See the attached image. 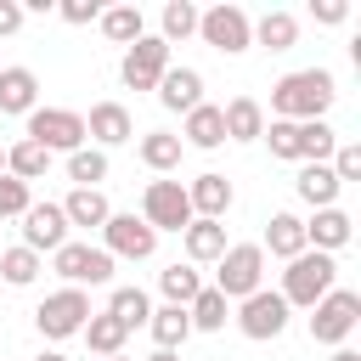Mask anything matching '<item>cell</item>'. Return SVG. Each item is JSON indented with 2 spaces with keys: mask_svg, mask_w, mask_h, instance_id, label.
Returning <instances> with one entry per match:
<instances>
[{
  "mask_svg": "<svg viewBox=\"0 0 361 361\" xmlns=\"http://www.w3.org/2000/svg\"><path fill=\"white\" fill-rule=\"evenodd\" d=\"M186 316H192V333H220L226 322H231V299L220 293V288H197V299L186 305Z\"/></svg>",
  "mask_w": 361,
  "mask_h": 361,
  "instance_id": "cell-28",
  "label": "cell"
},
{
  "mask_svg": "<svg viewBox=\"0 0 361 361\" xmlns=\"http://www.w3.org/2000/svg\"><path fill=\"white\" fill-rule=\"evenodd\" d=\"M62 214H68V226L102 231V226H107V214H113V203H107V192H102V186H73V192L62 197Z\"/></svg>",
  "mask_w": 361,
  "mask_h": 361,
  "instance_id": "cell-22",
  "label": "cell"
},
{
  "mask_svg": "<svg viewBox=\"0 0 361 361\" xmlns=\"http://www.w3.org/2000/svg\"><path fill=\"white\" fill-rule=\"evenodd\" d=\"M158 107H169V113H192V107H203V73L197 68H186V62H169L164 68V79H158Z\"/></svg>",
  "mask_w": 361,
  "mask_h": 361,
  "instance_id": "cell-15",
  "label": "cell"
},
{
  "mask_svg": "<svg viewBox=\"0 0 361 361\" xmlns=\"http://www.w3.org/2000/svg\"><path fill=\"white\" fill-rule=\"evenodd\" d=\"M102 248L113 254V259H152L158 254V231L141 220V214H107V226H102Z\"/></svg>",
  "mask_w": 361,
  "mask_h": 361,
  "instance_id": "cell-11",
  "label": "cell"
},
{
  "mask_svg": "<svg viewBox=\"0 0 361 361\" xmlns=\"http://www.w3.org/2000/svg\"><path fill=\"white\" fill-rule=\"evenodd\" d=\"M56 17H62V23H73V28H85V23H96V17H102V0H62V6H56Z\"/></svg>",
  "mask_w": 361,
  "mask_h": 361,
  "instance_id": "cell-41",
  "label": "cell"
},
{
  "mask_svg": "<svg viewBox=\"0 0 361 361\" xmlns=\"http://www.w3.org/2000/svg\"><path fill=\"white\" fill-rule=\"evenodd\" d=\"M333 147H338V130H333L327 118L299 124V164H327V158H333Z\"/></svg>",
  "mask_w": 361,
  "mask_h": 361,
  "instance_id": "cell-34",
  "label": "cell"
},
{
  "mask_svg": "<svg viewBox=\"0 0 361 361\" xmlns=\"http://www.w3.org/2000/svg\"><path fill=\"white\" fill-rule=\"evenodd\" d=\"M23 135H28V141H39L51 158H56V152L68 158V152L90 147V141H85V113H73V107H34Z\"/></svg>",
  "mask_w": 361,
  "mask_h": 361,
  "instance_id": "cell-8",
  "label": "cell"
},
{
  "mask_svg": "<svg viewBox=\"0 0 361 361\" xmlns=\"http://www.w3.org/2000/svg\"><path fill=\"white\" fill-rule=\"evenodd\" d=\"M28 23V11H23V0H0V39H11L17 28Z\"/></svg>",
  "mask_w": 361,
  "mask_h": 361,
  "instance_id": "cell-43",
  "label": "cell"
},
{
  "mask_svg": "<svg viewBox=\"0 0 361 361\" xmlns=\"http://www.w3.org/2000/svg\"><path fill=\"white\" fill-rule=\"evenodd\" d=\"M85 344H90V355H124V338H130V327L118 322V316H107V310H96L90 322H85V333H79Z\"/></svg>",
  "mask_w": 361,
  "mask_h": 361,
  "instance_id": "cell-29",
  "label": "cell"
},
{
  "mask_svg": "<svg viewBox=\"0 0 361 361\" xmlns=\"http://www.w3.org/2000/svg\"><path fill=\"white\" fill-rule=\"evenodd\" d=\"M68 180H73V186H102V180H107V152H102V147L68 152Z\"/></svg>",
  "mask_w": 361,
  "mask_h": 361,
  "instance_id": "cell-37",
  "label": "cell"
},
{
  "mask_svg": "<svg viewBox=\"0 0 361 361\" xmlns=\"http://www.w3.org/2000/svg\"><path fill=\"white\" fill-rule=\"evenodd\" d=\"M34 361H68V355H62V350H39Z\"/></svg>",
  "mask_w": 361,
  "mask_h": 361,
  "instance_id": "cell-46",
  "label": "cell"
},
{
  "mask_svg": "<svg viewBox=\"0 0 361 361\" xmlns=\"http://www.w3.org/2000/svg\"><path fill=\"white\" fill-rule=\"evenodd\" d=\"M180 147H197V152L226 147V124H220V107H214V102H203V107H192V113L180 118Z\"/></svg>",
  "mask_w": 361,
  "mask_h": 361,
  "instance_id": "cell-20",
  "label": "cell"
},
{
  "mask_svg": "<svg viewBox=\"0 0 361 361\" xmlns=\"http://www.w3.org/2000/svg\"><path fill=\"white\" fill-rule=\"evenodd\" d=\"M197 288H203V271L197 265H164L158 271V293H164V305H192L197 299Z\"/></svg>",
  "mask_w": 361,
  "mask_h": 361,
  "instance_id": "cell-32",
  "label": "cell"
},
{
  "mask_svg": "<svg viewBox=\"0 0 361 361\" xmlns=\"http://www.w3.org/2000/svg\"><path fill=\"white\" fill-rule=\"evenodd\" d=\"M197 34V6L192 0H169L164 11H158V39L164 45H180V39H192Z\"/></svg>",
  "mask_w": 361,
  "mask_h": 361,
  "instance_id": "cell-33",
  "label": "cell"
},
{
  "mask_svg": "<svg viewBox=\"0 0 361 361\" xmlns=\"http://www.w3.org/2000/svg\"><path fill=\"white\" fill-rule=\"evenodd\" d=\"M197 39L214 45L220 56H243V51L254 45V17H248L243 6H231V0H220V6L197 11Z\"/></svg>",
  "mask_w": 361,
  "mask_h": 361,
  "instance_id": "cell-5",
  "label": "cell"
},
{
  "mask_svg": "<svg viewBox=\"0 0 361 361\" xmlns=\"http://www.w3.org/2000/svg\"><path fill=\"white\" fill-rule=\"evenodd\" d=\"M220 124H226V141H259L265 135V107L254 96H231L220 107Z\"/></svg>",
  "mask_w": 361,
  "mask_h": 361,
  "instance_id": "cell-23",
  "label": "cell"
},
{
  "mask_svg": "<svg viewBox=\"0 0 361 361\" xmlns=\"http://www.w3.org/2000/svg\"><path fill=\"white\" fill-rule=\"evenodd\" d=\"M355 322H361V293L355 288H333V293H322L310 305V338L327 344V350H338L355 333Z\"/></svg>",
  "mask_w": 361,
  "mask_h": 361,
  "instance_id": "cell-7",
  "label": "cell"
},
{
  "mask_svg": "<svg viewBox=\"0 0 361 361\" xmlns=\"http://www.w3.org/2000/svg\"><path fill=\"white\" fill-rule=\"evenodd\" d=\"M259 248L271 254V259H293V254H305V220L299 214H288V209H276L271 220H265V237H259Z\"/></svg>",
  "mask_w": 361,
  "mask_h": 361,
  "instance_id": "cell-19",
  "label": "cell"
},
{
  "mask_svg": "<svg viewBox=\"0 0 361 361\" xmlns=\"http://www.w3.org/2000/svg\"><path fill=\"white\" fill-rule=\"evenodd\" d=\"M164 68H169V45H164L158 34H141V39L124 51V62H118V79H124V90H158Z\"/></svg>",
  "mask_w": 361,
  "mask_h": 361,
  "instance_id": "cell-12",
  "label": "cell"
},
{
  "mask_svg": "<svg viewBox=\"0 0 361 361\" xmlns=\"http://www.w3.org/2000/svg\"><path fill=\"white\" fill-rule=\"evenodd\" d=\"M39 271H45V259L34 254V248H0V282H11V288H28V282H39Z\"/></svg>",
  "mask_w": 361,
  "mask_h": 361,
  "instance_id": "cell-36",
  "label": "cell"
},
{
  "mask_svg": "<svg viewBox=\"0 0 361 361\" xmlns=\"http://www.w3.org/2000/svg\"><path fill=\"white\" fill-rule=\"evenodd\" d=\"M0 175H6V147H0Z\"/></svg>",
  "mask_w": 361,
  "mask_h": 361,
  "instance_id": "cell-47",
  "label": "cell"
},
{
  "mask_svg": "<svg viewBox=\"0 0 361 361\" xmlns=\"http://www.w3.org/2000/svg\"><path fill=\"white\" fill-rule=\"evenodd\" d=\"M180 152H186V147H180V135H175V130H147V135L135 141V158H141L152 175L180 169Z\"/></svg>",
  "mask_w": 361,
  "mask_h": 361,
  "instance_id": "cell-25",
  "label": "cell"
},
{
  "mask_svg": "<svg viewBox=\"0 0 361 361\" xmlns=\"http://www.w3.org/2000/svg\"><path fill=\"white\" fill-rule=\"evenodd\" d=\"M288 299L276 293V288H259V293H248V299H237V333L243 338H254V344H271V338H282L288 333Z\"/></svg>",
  "mask_w": 361,
  "mask_h": 361,
  "instance_id": "cell-9",
  "label": "cell"
},
{
  "mask_svg": "<svg viewBox=\"0 0 361 361\" xmlns=\"http://www.w3.org/2000/svg\"><path fill=\"white\" fill-rule=\"evenodd\" d=\"M107 316H118L130 333H135V327H147V316H152L147 288H113V293H107Z\"/></svg>",
  "mask_w": 361,
  "mask_h": 361,
  "instance_id": "cell-35",
  "label": "cell"
},
{
  "mask_svg": "<svg viewBox=\"0 0 361 361\" xmlns=\"http://www.w3.org/2000/svg\"><path fill=\"white\" fill-rule=\"evenodd\" d=\"M39 107V73L34 68H0V118H28Z\"/></svg>",
  "mask_w": 361,
  "mask_h": 361,
  "instance_id": "cell-18",
  "label": "cell"
},
{
  "mask_svg": "<svg viewBox=\"0 0 361 361\" xmlns=\"http://www.w3.org/2000/svg\"><path fill=\"white\" fill-rule=\"evenodd\" d=\"M68 214H62V203H28V214H23V248H34L39 259L45 254H56L62 243H68Z\"/></svg>",
  "mask_w": 361,
  "mask_h": 361,
  "instance_id": "cell-13",
  "label": "cell"
},
{
  "mask_svg": "<svg viewBox=\"0 0 361 361\" xmlns=\"http://www.w3.org/2000/svg\"><path fill=\"white\" fill-rule=\"evenodd\" d=\"M209 288H220L231 305L248 299V293H259L265 288V248L259 243H226V254L214 259V282Z\"/></svg>",
  "mask_w": 361,
  "mask_h": 361,
  "instance_id": "cell-3",
  "label": "cell"
},
{
  "mask_svg": "<svg viewBox=\"0 0 361 361\" xmlns=\"http://www.w3.org/2000/svg\"><path fill=\"white\" fill-rule=\"evenodd\" d=\"M350 237H355V220H350L344 209H310V220H305V248L338 254Z\"/></svg>",
  "mask_w": 361,
  "mask_h": 361,
  "instance_id": "cell-17",
  "label": "cell"
},
{
  "mask_svg": "<svg viewBox=\"0 0 361 361\" xmlns=\"http://www.w3.org/2000/svg\"><path fill=\"white\" fill-rule=\"evenodd\" d=\"M180 243H186V265H214L226 254V220H192Z\"/></svg>",
  "mask_w": 361,
  "mask_h": 361,
  "instance_id": "cell-24",
  "label": "cell"
},
{
  "mask_svg": "<svg viewBox=\"0 0 361 361\" xmlns=\"http://www.w3.org/2000/svg\"><path fill=\"white\" fill-rule=\"evenodd\" d=\"M141 220L164 237V231H186L192 226V203H186V186L180 180H169V175H158V180H147V192H141Z\"/></svg>",
  "mask_w": 361,
  "mask_h": 361,
  "instance_id": "cell-10",
  "label": "cell"
},
{
  "mask_svg": "<svg viewBox=\"0 0 361 361\" xmlns=\"http://www.w3.org/2000/svg\"><path fill=\"white\" fill-rule=\"evenodd\" d=\"M28 203H34V186L17 175H0V220H23Z\"/></svg>",
  "mask_w": 361,
  "mask_h": 361,
  "instance_id": "cell-39",
  "label": "cell"
},
{
  "mask_svg": "<svg viewBox=\"0 0 361 361\" xmlns=\"http://www.w3.org/2000/svg\"><path fill=\"white\" fill-rule=\"evenodd\" d=\"M310 17H316L322 28H338V23L350 17V6H344V0H310Z\"/></svg>",
  "mask_w": 361,
  "mask_h": 361,
  "instance_id": "cell-42",
  "label": "cell"
},
{
  "mask_svg": "<svg viewBox=\"0 0 361 361\" xmlns=\"http://www.w3.org/2000/svg\"><path fill=\"white\" fill-rule=\"evenodd\" d=\"M259 141L271 147V158H282V164H299V124H288V118H271Z\"/></svg>",
  "mask_w": 361,
  "mask_h": 361,
  "instance_id": "cell-38",
  "label": "cell"
},
{
  "mask_svg": "<svg viewBox=\"0 0 361 361\" xmlns=\"http://www.w3.org/2000/svg\"><path fill=\"white\" fill-rule=\"evenodd\" d=\"M107 361H130V355H107Z\"/></svg>",
  "mask_w": 361,
  "mask_h": 361,
  "instance_id": "cell-48",
  "label": "cell"
},
{
  "mask_svg": "<svg viewBox=\"0 0 361 361\" xmlns=\"http://www.w3.org/2000/svg\"><path fill=\"white\" fill-rule=\"evenodd\" d=\"M327 361H361V350H350V344H338V350H333Z\"/></svg>",
  "mask_w": 361,
  "mask_h": 361,
  "instance_id": "cell-44",
  "label": "cell"
},
{
  "mask_svg": "<svg viewBox=\"0 0 361 361\" xmlns=\"http://www.w3.org/2000/svg\"><path fill=\"white\" fill-rule=\"evenodd\" d=\"M147 333H152V350H180V344L192 338L186 305H158V310L147 316Z\"/></svg>",
  "mask_w": 361,
  "mask_h": 361,
  "instance_id": "cell-26",
  "label": "cell"
},
{
  "mask_svg": "<svg viewBox=\"0 0 361 361\" xmlns=\"http://www.w3.org/2000/svg\"><path fill=\"white\" fill-rule=\"evenodd\" d=\"M85 141L102 147V152L135 141V118H130V107H124V102H96V107L85 113Z\"/></svg>",
  "mask_w": 361,
  "mask_h": 361,
  "instance_id": "cell-14",
  "label": "cell"
},
{
  "mask_svg": "<svg viewBox=\"0 0 361 361\" xmlns=\"http://www.w3.org/2000/svg\"><path fill=\"white\" fill-rule=\"evenodd\" d=\"M338 288V259L333 254H316V248H305V254H293L288 259V271H282V299H288V310H310L322 293H333Z\"/></svg>",
  "mask_w": 361,
  "mask_h": 361,
  "instance_id": "cell-2",
  "label": "cell"
},
{
  "mask_svg": "<svg viewBox=\"0 0 361 361\" xmlns=\"http://www.w3.org/2000/svg\"><path fill=\"white\" fill-rule=\"evenodd\" d=\"M327 169L338 175V186L361 180V147H355V141H338V147H333V158H327Z\"/></svg>",
  "mask_w": 361,
  "mask_h": 361,
  "instance_id": "cell-40",
  "label": "cell"
},
{
  "mask_svg": "<svg viewBox=\"0 0 361 361\" xmlns=\"http://www.w3.org/2000/svg\"><path fill=\"white\" fill-rule=\"evenodd\" d=\"M113 254L102 248V243H62L56 254H51V271L62 276V288H102V282H113Z\"/></svg>",
  "mask_w": 361,
  "mask_h": 361,
  "instance_id": "cell-4",
  "label": "cell"
},
{
  "mask_svg": "<svg viewBox=\"0 0 361 361\" xmlns=\"http://www.w3.org/2000/svg\"><path fill=\"white\" fill-rule=\"evenodd\" d=\"M141 361H180L175 350H152V355H141Z\"/></svg>",
  "mask_w": 361,
  "mask_h": 361,
  "instance_id": "cell-45",
  "label": "cell"
},
{
  "mask_svg": "<svg viewBox=\"0 0 361 361\" xmlns=\"http://www.w3.org/2000/svg\"><path fill=\"white\" fill-rule=\"evenodd\" d=\"M45 169H51V152H45L39 141H28V135H23V141H11V147H6V175H17V180H28V186H34Z\"/></svg>",
  "mask_w": 361,
  "mask_h": 361,
  "instance_id": "cell-31",
  "label": "cell"
},
{
  "mask_svg": "<svg viewBox=\"0 0 361 361\" xmlns=\"http://www.w3.org/2000/svg\"><path fill=\"white\" fill-rule=\"evenodd\" d=\"M186 203H192V220H226L237 192H231V180L220 169H203L197 180H186Z\"/></svg>",
  "mask_w": 361,
  "mask_h": 361,
  "instance_id": "cell-16",
  "label": "cell"
},
{
  "mask_svg": "<svg viewBox=\"0 0 361 361\" xmlns=\"http://www.w3.org/2000/svg\"><path fill=\"white\" fill-rule=\"evenodd\" d=\"M293 192H299V203H310V209H338V175L327 169V164H299V175H293Z\"/></svg>",
  "mask_w": 361,
  "mask_h": 361,
  "instance_id": "cell-21",
  "label": "cell"
},
{
  "mask_svg": "<svg viewBox=\"0 0 361 361\" xmlns=\"http://www.w3.org/2000/svg\"><path fill=\"white\" fill-rule=\"evenodd\" d=\"M333 102H338V79L327 68H293L271 85V118H288V124L327 118Z\"/></svg>",
  "mask_w": 361,
  "mask_h": 361,
  "instance_id": "cell-1",
  "label": "cell"
},
{
  "mask_svg": "<svg viewBox=\"0 0 361 361\" xmlns=\"http://www.w3.org/2000/svg\"><path fill=\"white\" fill-rule=\"evenodd\" d=\"M96 310H90V293L85 288H56V293H45L39 299V310H34V327H39V338H73V333H85V322H90Z\"/></svg>",
  "mask_w": 361,
  "mask_h": 361,
  "instance_id": "cell-6",
  "label": "cell"
},
{
  "mask_svg": "<svg viewBox=\"0 0 361 361\" xmlns=\"http://www.w3.org/2000/svg\"><path fill=\"white\" fill-rule=\"evenodd\" d=\"M96 23H102V34H107L113 45H124V51H130V45L147 34V17H141V6H102V17H96Z\"/></svg>",
  "mask_w": 361,
  "mask_h": 361,
  "instance_id": "cell-30",
  "label": "cell"
},
{
  "mask_svg": "<svg viewBox=\"0 0 361 361\" xmlns=\"http://www.w3.org/2000/svg\"><path fill=\"white\" fill-rule=\"evenodd\" d=\"M0 68H6V62H0Z\"/></svg>",
  "mask_w": 361,
  "mask_h": 361,
  "instance_id": "cell-49",
  "label": "cell"
},
{
  "mask_svg": "<svg viewBox=\"0 0 361 361\" xmlns=\"http://www.w3.org/2000/svg\"><path fill=\"white\" fill-rule=\"evenodd\" d=\"M254 45H265V51H293L299 45V17L293 11H265V17H254Z\"/></svg>",
  "mask_w": 361,
  "mask_h": 361,
  "instance_id": "cell-27",
  "label": "cell"
}]
</instances>
